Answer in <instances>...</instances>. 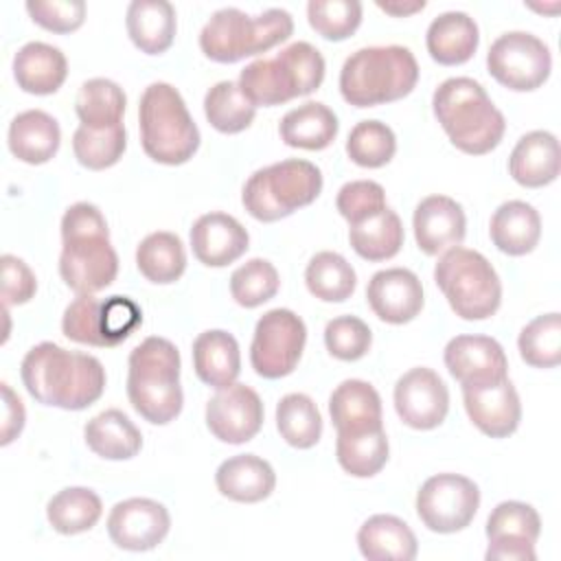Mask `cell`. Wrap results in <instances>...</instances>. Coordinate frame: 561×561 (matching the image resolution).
Masks as SVG:
<instances>
[{
	"label": "cell",
	"mask_w": 561,
	"mask_h": 561,
	"mask_svg": "<svg viewBox=\"0 0 561 561\" xmlns=\"http://www.w3.org/2000/svg\"><path fill=\"white\" fill-rule=\"evenodd\" d=\"M20 375L35 401L61 410H83L105 390V368L94 355L66 351L55 342L33 346Z\"/></svg>",
	"instance_id": "6da1fadb"
},
{
	"label": "cell",
	"mask_w": 561,
	"mask_h": 561,
	"mask_svg": "<svg viewBox=\"0 0 561 561\" xmlns=\"http://www.w3.org/2000/svg\"><path fill=\"white\" fill-rule=\"evenodd\" d=\"M118 272V256L110 243L103 213L88 202L72 204L61 217L59 274L77 294L110 287Z\"/></svg>",
	"instance_id": "7a4b0ae2"
},
{
	"label": "cell",
	"mask_w": 561,
	"mask_h": 561,
	"mask_svg": "<svg viewBox=\"0 0 561 561\" xmlns=\"http://www.w3.org/2000/svg\"><path fill=\"white\" fill-rule=\"evenodd\" d=\"M432 110L451 145L471 156L495 149L506 129L504 114L471 77L445 79L434 90Z\"/></svg>",
	"instance_id": "3957f363"
},
{
	"label": "cell",
	"mask_w": 561,
	"mask_h": 561,
	"mask_svg": "<svg viewBox=\"0 0 561 561\" xmlns=\"http://www.w3.org/2000/svg\"><path fill=\"white\" fill-rule=\"evenodd\" d=\"M127 397L131 408L153 425L171 423L184 403L180 353L167 337L142 340L127 359Z\"/></svg>",
	"instance_id": "277c9868"
},
{
	"label": "cell",
	"mask_w": 561,
	"mask_h": 561,
	"mask_svg": "<svg viewBox=\"0 0 561 561\" xmlns=\"http://www.w3.org/2000/svg\"><path fill=\"white\" fill-rule=\"evenodd\" d=\"M419 81V64L405 46H366L346 57L340 92L355 107H373L408 96Z\"/></svg>",
	"instance_id": "5b68a950"
},
{
	"label": "cell",
	"mask_w": 561,
	"mask_h": 561,
	"mask_svg": "<svg viewBox=\"0 0 561 561\" xmlns=\"http://www.w3.org/2000/svg\"><path fill=\"white\" fill-rule=\"evenodd\" d=\"M138 123L145 153L160 164H184L199 147V129L171 83L156 81L145 88Z\"/></svg>",
	"instance_id": "8992f818"
},
{
	"label": "cell",
	"mask_w": 561,
	"mask_h": 561,
	"mask_svg": "<svg viewBox=\"0 0 561 561\" xmlns=\"http://www.w3.org/2000/svg\"><path fill=\"white\" fill-rule=\"evenodd\" d=\"M324 79V57L309 42H294L272 59H254L239 75V88L252 105H280L311 94Z\"/></svg>",
	"instance_id": "52a82bcc"
},
{
	"label": "cell",
	"mask_w": 561,
	"mask_h": 561,
	"mask_svg": "<svg viewBox=\"0 0 561 561\" xmlns=\"http://www.w3.org/2000/svg\"><path fill=\"white\" fill-rule=\"evenodd\" d=\"M294 31V20L285 9H267L248 15L237 7H224L210 15L199 33L202 53L219 64H234L285 42Z\"/></svg>",
	"instance_id": "ba28073f"
},
{
	"label": "cell",
	"mask_w": 561,
	"mask_h": 561,
	"mask_svg": "<svg viewBox=\"0 0 561 561\" xmlns=\"http://www.w3.org/2000/svg\"><path fill=\"white\" fill-rule=\"evenodd\" d=\"M322 191V173L309 160H280L254 171L243 184L241 202L259 221H278L309 206Z\"/></svg>",
	"instance_id": "9c48e42d"
},
{
	"label": "cell",
	"mask_w": 561,
	"mask_h": 561,
	"mask_svg": "<svg viewBox=\"0 0 561 561\" xmlns=\"http://www.w3.org/2000/svg\"><path fill=\"white\" fill-rule=\"evenodd\" d=\"M434 280L462 320L491 318L502 302V283L493 265L476 250L451 248L440 254Z\"/></svg>",
	"instance_id": "30bf717a"
},
{
	"label": "cell",
	"mask_w": 561,
	"mask_h": 561,
	"mask_svg": "<svg viewBox=\"0 0 561 561\" xmlns=\"http://www.w3.org/2000/svg\"><path fill=\"white\" fill-rule=\"evenodd\" d=\"M142 324V311L129 296L94 298L79 294L64 311L61 331L77 344L110 348L125 342Z\"/></svg>",
	"instance_id": "8fae6325"
},
{
	"label": "cell",
	"mask_w": 561,
	"mask_h": 561,
	"mask_svg": "<svg viewBox=\"0 0 561 561\" xmlns=\"http://www.w3.org/2000/svg\"><path fill=\"white\" fill-rule=\"evenodd\" d=\"M486 68L504 88L530 92L543 85L550 77L552 57L550 48L537 35L508 31L491 44L486 53Z\"/></svg>",
	"instance_id": "7c38bea8"
},
{
	"label": "cell",
	"mask_w": 561,
	"mask_h": 561,
	"mask_svg": "<svg viewBox=\"0 0 561 561\" xmlns=\"http://www.w3.org/2000/svg\"><path fill=\"white\" fill-rule=\"evenodd\" d=\"M307 327L291 309H270L254 327L250 364L265 379L289 375L305 348Z\"/></svg>",
	"instance_id": "4fadbf2b"
},
{
	"label": "cell",
	"mask_w": 561,
	"mask_h": 561,
	"mask_svg": "<svg viewBox=\"0 0 561 561\" xmlns=\"http://www.w3.org/2000/svg\"><path fill=\"white\" fill-rule=\"evenodd\" d=\"M480 506V489L460 473H436L416 493L419 519L434 533H456L471 524Z\"/></svg>",
	"instance_id": "5bb4252c"
},
{
	"label": "cell",
	"mask_w": 561,
	"mask_h": 561,
	"mask_svg": "<svg viewBox=\"0 0 561 561\" xmlns=\"http://www.w3.org/2000/svg\"><path fill=\"white\" fill-rule=\"evenodd\" d=\"M394 410L408 427L434 430L447 416L449 390L432 368H410L394 383Z\"/></svg>",
	"instance_id": "9a60e30c"
},
{
	"label": "cell",
	"mask_w": 561,
	"mask_h": 561,
	"mask_svg": "<svg viewBox=\"0 0 561 561\" xmlns=\"http://www.w3.org/2000/svg\"><path fill=\"white\" fill-rule=\"evenodd\" d=\"M171 528L164 504L149 497H129L116 502L107 515L110 539L131 552H145L162 543Z\"/></svg>",
	"instance_id": "2e32d148"
},
{
	"label": "cell",
	"mask_w": 561,
	"mask_h": 561,
	"mask_svg": "<svg viewBox=\"0 0 561 561\" xmlns=\"http://www.w3.org/2000/svg\"><path fill=\"white\" fill-rule=\"evenodd\" d=\"M206 425L221 443H248L263 425V401L245 383L221 388L206 403Z\"/></svg>",
	"instance_id": "e0dca14e"
},
{
	"label": "cell",
	"mask_w": 561,
	"mask_h": 561,
	"mask_svg": "<svg viewBox=\"0 0 561 561\" xmlns=\"http://www.w3.org/2000/svg\"><path fill=\"white\" fill-rule=\"evenodd\" d=\"M445 366L462 386H486L506 379L508 362L497 340L489 335H456L445 346Z\"/></svg>",
	"instance_id": "ac0fdd59"
},
{
	"label": "cell",
	"mask_w": 561,
	"mask_h": 561,
	"mask_svg": "<svg viewBox=\"0 0 561 561\" xmlns=\"http://www.w3.org/2000/svg\"><path fill=\"white\" fill-rule=\"evenodd\" d=\"M462 401L471 423L491 438H506L519 425L522 403L508 377L486 386H462Z\"/></svg>",
	"instance_id": "d6986e66"
},
{
	"label": "cell",
	"mask_w": 561,
	"mask_h": 561,
	"mask_svg": "<svg viewBox=\"0 0 561 561\" xmlns=\"http://www.w3.org/2000/svg\"><path fill=\"white\" fill-rule=\"evenodd\" d=\"M366 298L379 320L405 324L423 309V285L412 270L388 267L370 276Z\"/></svg>",
	"instance_id": "ffe728a7"
},
{
	"label": "cell",
	"mask_w": 561,
	"mask_h": 561,
	"mask_svg": "<svg viewBox=\"0 0 561 561\" xmlns=\"http://www.w3.org/2000/svg\"><path fill=\"white\" fill-rule=\"evenodd\" d=\"M416 245L438 256L462 243L467 232V219L462 206L447 195H427L419 202L412 217Z\"/></svg>",
	"instance_id": "44dd1931"
},
{
	"label": "cell",
	"mask_w": 561,
	"mask_h": 561,
	"mask_svg": "<svg viewBox=\"0 0 561 561\" xmlns=\"http://www.w3.org/2000/svg\"><path fill=\"white\" fill-rule=\"evenodd\" d=\"M248 230L228 213H206L191 228V248L199 263L224 267L248 250Z\"/></svg>",
	"instance_id": "7402d4cb"
},
{
	"label": "cell",
	"mask_w": 561,
	"mask_h": 561,
	"mask_svg": "<svg viewBox=\"0 0 561 561\" xmlns=\"http://www.w3.org/2000/svg\"><path fill=\"white\" fill-rule=\"evenodd\" d=\"M508 171L526 188H539L559 175V140L554 134L535 129L524 134L511 151Z\"/></svg>",
	"instance_id": "603a6c76"
},
{
	"label": "cell",
	"mask_w": 561,
	"mask_h": 561,
	"mask_svg": "<svg viewBox=\"0 0 561 561\" xmlns=\"http://www.w3.org/2000/svg\"><path fill=\"white\" fill-rule=\"evenodd\" d=\"M215 484L224 497L254 504L270 497L276 486V473L267 460L254 454H239L217 467Z\"/></svg>",
	"instance_id": "cb8c5ba5"
},
{
	"label": "cell",
	"mask_w": 561,
	"mask_h": 561,
	"mask_svg": "<svg viewBox=\"0 0 561 561\" xmlns=\"http://www.w3.org/2000/svg\"><path fill=\"white\" fill-rule=\"evenodd\" d=\"M480 42L476 20L465 11H445L436 15L425 33V46L434 61L458 66L473 57Z\"/></svg>",
	"instance_id": "d4e9b609"
},
{
	"label": "cell",
	"mask_w": 561,
	"mask_h": 561,
	"mask_svg": "<svg viewBox=\"0 0 561 561\" xmlns=\"http://www.w3.org/2000/svg\"><path fill=\"white\" fill-rule=\"evenodd\" d=\"M493 245L508 256H524L535 250L541 237V217L535 206L511 199L495 208L489 221Z\"/></svg>",
	"instance_id": "484cf974"
},
{
	"label": "cell",
	"mask_w": 561,
	"mask_h": 561,
	"mask_svg": "<svg viewBox=\"0 0 561 561\" xmlns=\"http://www.w3.org/2000/svg\"><path fill=\"white\" fill-rule=\"evenodd\" d=\"M357 546L368 561H412L419 552L412 528L397 515H373L357 530Z\"/></svg>",
	"instance_id": "4316f807"
},
{
	"label": "cell",
	"mask_w": 561,
	"mask_h": 561,
	"mask_svg": "<svg viewBox=\"0 0 561 561\" xmlns=\"http://www.w3.org/2000/svg\"><path fill=\"white\" fill-rule=\"evenodd\" d=\"M68 75L66 55L46 42H28L13 57V77L28 94H53Z\"/></svg>",
	"instance_id": "83f0119b"
},
{
	"label": "cell",
	"mask_w": 561,
	"mask_h": 561,
	"mask_svg": "<svg viewBox=\"0 0 561 561\" xmlns=\"http://www.w3.org/2000/svg\"><path fill=\"white\" fill-rule=\"evenodd\" d=\"M193 368L206 386L217 390L232 386L241 370V353L234 335L221 329L199 333L193 342Z\"/></svg>",
	"instance_id": "f1b7e54d"
},
{
	"label": "cell",
	"mask_w": 561,
	"mask_h": 561,
	"mask_svg": "<svg viewBox=\"0 0 561 561\" xmlns=\"http://www.w3.org/2000/svg\"><path fill=\"white\" fill-rule=\"evenodd\" d=\"M329 414L337 432L381 427L379 392L362 379H344L329 397Z\"/></svg>",
	"instance_id": "f546056e"
},
{
	"label": "cell",
	"mask_w": 561,
	"mask_h": 561,
	"mask_svg": "<svg viewBox=\"0 0 561 561\" xmlns=\"http://www.w3.org/2000/svg\"><path fill=\"white\" fill-rule=\"evenodd\" d=\"M61 142L59 123L44 110L20 112L9 125V149L26 164L48 162Z\"/></svg>",
	"instance_id": "4dcf8cb0"
},
{
	"label": "cell",
	"mask_w": 561,
	"mask_h": 561,
	"mask_svg": "<svg viewBox=\"0 0 561 561\" xmlns=\"http://www.w3.org/2000/svg\"><path fill=\"white\" fill-rule=\"evenodd\" d=\"M83 438L88 447L105 460H129L142 447L140 430L116 408L92 416L83 427Z\"/></svg>",
	"instance_id": "1f68e13d"
},
{
	"label": "cell",
	"mask_w": 561,
	"mask_h": 561,
	"mask_svg": "<svg viewBox=\"0 0 561 561\" xmlns=\"http://www.w3.org/2000/svg\"><path fill=\"white\" fill-rule=\"evenodd\" d=\"M127 33L147 55L164 53L175 37V9L167 0H134L127 7Z\"/></svg>",
	"instance_id": "d6a6232c"
},
{
	"label": "cell",
	"mask_w": 561,
	"mask_h": 561,
	"mask_svg": "<svg viewBox=\"0 0 561 561\" xmlns=\"http://www.w3.org/2000/svg\"><path fill=\"white\" fill-rule=\"evenodd\" d=\"M337 116L331 107L318 101H307L289 110L278 125L280 140L287 147L318 151L329 147L337 136Z\"/></svg>",
	"instance_id": "836d02e7"
},
{
	"label": "cell",
	"mask_w": 561,
	"mask_h": 561,
	"mask_svg": "<svg viewBox=\"0 0 561 561\" xmlns=\"http://www.w3.org/2000/svg\"><path fill=\"white\" fill-rule=\"evenodd\" d=\"M127 96L123 88L110 79L96 77L81 83L77 99H75V112L83 127L90 129H107L123 125Z\"/></svg>",
	"instance_id": "e575fe53"
},
{
	"label": "cell",
	"mask_w": 561,
	"mask_h": 561,
	"mask_svg": "<svg viewBox=\"0 0 561 561\" xmlns=\"http://www.w3.org/2000/svg\"><path fill=\"white\" fill-rule=\"evenodd\" d=\"M351 248L366 261H386L392 259L403 245V224L392 208L351 224L348 228Z\"/></svg>",
	"instance_id": "d590c367"
},
{
	"label": "cell",
	"mask_w": 561,
	"mask_h": 561,
	"mask_svg": "<svg viewBox=\"0 0 561 561\" xmlns=\"http://www.w3.org/2000/svg\"><path fill=\"white\" fill-rule=\"evenodd\" d=\"M136 265L140 274L151 283H175L186 270V252L182 239L167 230L147 234L136 248Z\"/></svg>",
	"instance_id": "8d00e7d4"
},
{
	"label": "cell",
	"mask_w": 561,
	"mask_h": 561,
	"mask_svg": "<svg viewBox=\"0 0 561 561\" xmlns=\"http://www.w3.org/2000/svg\"><path fill=\"white\" fill-rule=\"evenodd\" d=\"M335 456L340 467L355 478H370L388 462V436L381 427L364 432H337Z\"/></svg>",
	"instance_id": "74e56055"
},
{
	"label": "cell",
	"mask_w": 561,
	"mask_h": 561,
	"mask_svg": "<svg viewBox=\"0 0 561 561\" xmlns=\"http://www.w3.org/2000/svg\"><path fill=\"white\" fill-rule=\"evenodd\" d=\"M103 513L101 497L85 486H68L46 504L48 524L61 535H79L96 526Z\"/></svg>",
	"instance_id": "f35d334b"
},
{
	"label": "cell",
	"mask_w": 561,
	"mask_h": 561,
	"mask_svg": "<svg viewBox=\"0 0 561 561\" xmlns=\"http://www.w3.org/2000/svg\"><path fill=\"white\" fill-rule=\"evenodd\" d=\"M305 283L316 298L324 302H342L355 291L357 276L342 254L324 250L313 254L307 263Z\"/></svg>",
	"instance_id": "ab89813d"
},
{
	"label": "cell",
	"mask_w": 561,
	"mask_h": 561,
	"mask_svg": "<svg viewBox=\"0 0 561 561\" xmlns=\"http://www.w3.org/2000/svg\"><path fill=\"white\" fill-rule=\"evenodd\" d=\"M276 427L285 443L296 449H309L322 436V416L311 397L291 392L276 405Z\"/></svg>",
	"instance_id": "60d3db41"
},
{
	"label": "cell",
	"mask_w": 561,
	"mask_h": 561,
	"mask_svg": "<svg viewBox=\"0 0 561 561\" xmlns=\"http://www.w3.org/2000/svg\"><path fill=\"white\" fill-rule=\"evenodd\" d=\"M204 114L221 134H239L254 121L256 105L241 92L237 81H219L204 96Z\"/></svg>",
	"instance_id": "b9f144b4"
},
{
	"label": "cell",
	"mask_w": 561,
	"mask_h": 561,
	"mask_svg": "<svg viewBox=\"0 0 561 561\" xmlns=\"http://www.w3.org/2000/svg\"><path fill=\"white\" fill-rule=\"evenodd\" d=\"M539 513L526 502H500L486 519L489 543H535L539 539Z\"/></svg>",
	"instance_id": "7bdbcfd3"
},
{
	"label": "cell",
	"mask_w": 561,
	"mask_h": 561,
	"mask_svg": "<svg viewBox=\"0 0 561 561\" xmlns=\"http://www.w3.org/2000/svg\"><path fill=\"white\" fill-rule=\"evenodd\" d=\"M127 147L125 125L107 129H90L79 125L72 134V151L81 167L101 171L116 164Z\"/></svg>",
	"instance_id": "ee69618b"
},
{
	"label": "cell",
	"mask_w": 561,
	"mask_h": 561,
	"mask_svg": "<svg viewBox=\"0 0 561 561\" xmlns=\"http://www.w3.org/2000/svg\"><path fill=\"white\" fill-rule=\"evenodd\" d=\"M519 355L528 366L552 368L561 362V316L557 311L530 320L517 337Z\"/></svg>",
	"instance_id": "f6af8a7d"
},
{
	"label": "cell",
	"mask_w": 561,
	"mask_h": 561,
	"mask_svg": "<svg viewBox=\"0 0 561 561\" xmlns=\"http://www.w3.org/2000/svg\"><path fill=\"white\" fill-rule=\"evenodd\" d=\"M397 151L394 131L381 121L357 123L346 138L348 158L366 169H379L392 160Z\"/></svg>",
	"instance_id": "bcb514c9"
},
{
	"label": "cell",
	"mask_w": 561,
	"mask_h": 561,
	"mask_svg": "<svg viewBox=\"0 0 561 561\" xmlns=\"http://www.w3.org/2000/svg\"><path fill=\"white\" fill-rule=\"evenodd\" d=\"M278 285V272L267 259H250L230 276V294L234 302L245 309H254L274 298Z\"/></svg>",
	"instance_id": "7dc6e473"
},
{
	"label": "cell",
	"mask_w": 561,
	"mask_h": 561,
	"mask_svg": "<svg viewBox=\"0 0 561 561\" xmlns=\"http://www.w3.org/2000/svg\"><path fill=\"white\" fill-rule=\"evenodd\" d=\"M311 28L324 39L340 42L351 37L362 22V2L357 0H311L307 4Z\"/></svg>",
	"instance_id": "c3c4849f"
},
{
	"label": "cell",
	"mask_w": 561,
	"mask_h": 561,
	"mask_svg": "<svg viewBox=\"0 0 561 561\" xmlns=\"http://www.w3.org/2000/svg\"><path fill=\"white\" fill-rule=\"evenodd\" d=\"M324 344L333 357L342 362H355L368 353L373 333L362 318L337 316L324 327Z\"/></svg>",
	"instance_id": "681fc988"
},
{
	"label": "cell",
	"mask_w": 561,
	"mask_h": 561,
	"mask_svg": "<svg viewBox=\"0 0 561 561\" xmlns=\"http://www.w3.org/2000/svg\"><path fill=\"white\" fill-rule=\"evenodd\" d=\"M335 206L351 226L381 213L386 208V193L383 186L373 180H353L337 191Z\"/></svg>",
	"instance_id": "f907efd6"
},
{
	"label": "cell",
	"mask_w": 561,
	"mask_h": 561,
	"mask_svg": "<svg viewBox=\"0 0 561 561\" xmlns=\"http://www.w3.org/2000/svg\"><path fill=\"white\" fill-rule=\"evenodd\" d=\"M26 11L35 24L53 33L77 31L85 20L83 0H28Z\"/></svg>",
	"instance_id": "816d5d0a"
},
{
	"label": "cell",
	"mask_w": 561,
	"mask_h": 561,
	"mask_svg": "<svg viewBox=\"0 0 561 561\" xmlns=\"http://www.w3.org/2000/svg\"><path fill=\"white\" fill-rule=\"evenodd\" d=\"M0 267H2V302H4V307L28 302L37 289V280H35V274L31 272V267L13 254H2Z\"/></svg>",
	"instance_id": "f5cc1de1"
},
{
	"label": "cell",
	"mask_w": 561,
	"mask_h": 561,
	"mask_svg": "<svg viewBox=\"0 0 561 561\" xmlns=\"http://www.w3.org/2000/svg\"><path fill=\"white\" fill-rule=\"evenodd\" d=\"M2 397H4V416H2V445H9L24 427V405L20 397L9 388V383H2Z\"/></svg>",
	"instance_id": "db71d44e"
},
{
	"label": "cell",
	"mask_w": 561,
	"mask_h": 561,
	"mask_svg": "<svg viewBox=\"0 0 561 561\" xmlns=\"http://www.w3.org/2000/svg\"><path fill=\"white\" fill-rule=\"evenodd\" d=\"M377 7L390 15H410V13H416L421 9H425V2L423 0H414V2H377Z\"/></svg>",
	"instance_id": "11a10c76"
}]
</instances>
